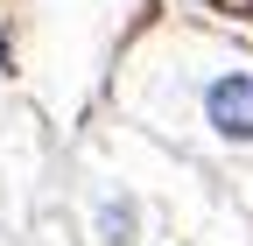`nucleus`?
<instances>
[{
    "label": "nucleus",
    "instance_id": "obj_1",
    "mask_svg": "<svg viewBox=\"0 0 253 246\" xmlns=\"http://www.w3.org/2000/svg\"><path fill=\"white\" fill-rule=\"evenodd\" d=\"M190 120L218 155H253V56H211L190 78Z\"/></svg>",
    "mask_w": 253,
    "mask_h": 246
},
{
    "label": "nucleus",
    "instance_id": "obj_2",
    "mask_svg": "<svg viewBox=\"0 0 253 246\" xmlns=\"http://www.w3.org/2000/svg\"><path fill=\"white\" fill-rule=\"evenodd\" d=\"M91 239L99 246H148V204L134 183H99L91 190Z\"/></svg>",
    "mask_w": 253,
    "mask_h": 246
},
{
    "label": "nucleus",
    "instance_id": "obj_3",
    "mask_svg": "<svg viewBox=\"0 0 253 246\" xmlns=\"http://www.w3.org/2000/svg\"><path fill=\"white\" fill-rule=\"evenodd\" d=\"M204 7H211V14H232V21H246V14H253V0H204Z\"/></svg>",
    "mask_w": 253,
    "mask_h": 246
},
{
    "label": "nucleus",
    "instance_id": "obj_4",
    "mask_svg": "<svg viewBox=\"0 0 253 246\" xmlns=\"http://www.w3.org/2000/svg\"><path fill=\"white\" fill-rule=\"evenodd\" d=\"M0 71H7V36H0Z\"/></svg>",
    "mask_w": 253,
    "mask_h": 246
}]
</instances>
